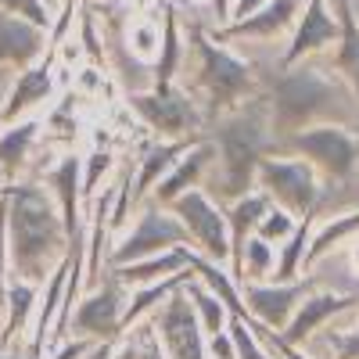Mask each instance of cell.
<instances>
[{
	"label": "cell",
	"mask_w": 359,
	"mask_h": 359,
	"mask_svg": "<svg viewBox=\"0 0 359 359\" xmlns=\"http://www.w3.org/2000/svg\"><path fill=\"white\" fill-rule=\"evenodd\" d=\"M259 191L269 194V201H280L287 212L309 216L320 201V184H316V165L306 158H262L259 162Z\"/></svg>",
	"instance_id": "cell-6"
},
{
	"label": "cell",
	"mask_w": 359,
	"mask_h": 359,
	"mask_svg": "<svg viewBox=\"0 0 359 359\" xmlns=\"http://www.w3.org/2000/svg\"><path fill=\"white\" fill-rule=\"evenodd\" d=\"M47 184L54 187L57 201H62V219L69 230V241L79 233V198H83V158L65 155L50 172H47Z\"/></svg>",
	"instance_id": "cell-20"
},
{
	"label": "cell",
	"mask_w": 359,
	"mask_h": 359,
	"mask_svg": "<svg viewBox=\"0 0 359 359\" xmlns=\"http://www.w3.org/2000/svg\"><path fill=\"white\" fill-rule=\"evenodd\" d=\"M316 287V280H273V284H255L245 280V298H248V313L252 323L273 327V331H284L287 320L294 316V309L302 306V298Z\"/></svg>",
	"instance_id": "cell-12"
},
{
	"label": "cell",
	"mask_w": 359,
	"mask_h": 359,
	"mask_svg": "<svg viewBox=\"0 0 359 359\" xmlns=\"http://www.w3.org/2000/svg\"><path fill=\"white\" fill-rule=\"evenodd\" d=\"M212 155H216V140H201V144H191V151L180 158L165 176H162V187H158V198L155 201H162V205H172L184 191H191L194 184H198V176L205 172V165L212 162Z\"/></svg>",
	"instance_id": "cell-21"
},
{
	"label": "cell",
	"mask_w": 359,
	"mask_h": 359,
	"mask_svg": "<svg viewBox=\"0 0 359 359\" xmlns=\"http://www.w3.org/2000/svg\"><path fill=\"white\" fill-rule=\"evenodd\" d=\"M334 11H338V22H341L334 69L359 101V15L352 11V0H334Z\"/></svg>",
	"instance_id": "cell-22"
},
{
	"label": "cell",
	"mask_w": 359,
	"mask_h": 359,
	"mask_svg": "<svg viewBox=\"0 0 359 359\" xmlns=\"http://www.w3.org/2000/svg\"><path fill=\"white\" fill-rule=\"evenodd\" d=\"M302 8H306V0H266L255 15L219 25L216 36L219 40H245V36L248 40H284L294 29Z\"/></svg>",
	"instance_id": "cell-14"
},
{
	"label": "cell",
	"mask_w": 359,
	"mask_h": 359,
	"mask_svg": "<svg viewBox=\"0 0 359 359\" xmlns=\"http://www.w3.org/2000/svg\"><path fill=\"white\" fill-rule=\"evenodd\" d=\"M355 306H359V294H345V291L306 294V298H302V306L294 309V316L287 320V327H284L280 334H284L291 345H302V341H309V338H313L331 316L348 313V309H355Z\"/></svg>",
	"instance_id": "cell-16"
},
{
	"label": "cell",
	"mask_w": 359,
	"mask_h": 359,
	"mask_svg": "<svg viewBox=\"0 0 359 359\" xmlns=\"http://www.w3.org/2000/svg\"><path fill=\"white\" fill-rule=\"evenodd\" d=\"M191 144H194L191 137H187V140H165V144H155L151 151L140 158V165H137V172H133V205H137L147 191H151L180 158L191 151Z\"/></svg>",
	"instance_id": "cell-23"
},
{
	"label": "cell",
	"mask_w": 359,
	"mask_h": 359,
	"mask_svg": "<svg viewBox=\"0 0 359 359\" xmlns=\"http://www.w3.org/2000/svg\"><path fill=\"white\" fill-rule=\"evenodd\" d=\"M352 233H359V212H348V216H338V219H331V223L316 226V230H313V237H309L306 266H313L320 255H327L331 248H338V245L345 241V237H352Z\"/></svg>",
	"instance_id": "cell-27"
},
{
	"label": "cell",
	"mask_w": 359,
	"mask_h": 359,
	"mask_svg": "<svg viewBox=\"0 0 359 359\" xmlns=\"http://www.w3.org/2000/svg\"><path fill=\"white\" fill-rule=\"evenodd\" d=\"M36 133H40L36 118L11 123V130L0 133V169H4V176H15L25 165L29 151H33V144H36Z\"/></svg>",
	"instance_id": "cell-24"
},
{
	"label": "cell",
	"mask_w": 359,
	"mask_h": 359,
	"mask_svg": "<svg viewBox=\"0 0 359 359\" xmlns=\"http://www.w3.org/2000/svg\"><path fill=\"white\" fill-rule=\"evenodd\" d=\"M90 345H94V341H90V338H76V341H65L62 348H57L50 359H79L83 352H90Z\"/></svg>",
	"instance_id": "cell-36"
},
{
	"label": "cell",
	"mask_w": 359,
	"mask_h": 359,
	"mask_svg": "<svg viewBox=\"0 0 359 359\" xmlns=\"http://www.w3.org/2000/svg\"><path fill=\"white\" fill-rule=\"evenodd\" d=\"M126 104H130L155 133H165V137L194 133V130L201 126V111L194 108V101H191L176 83L133 90V94L126 97Z\"/></svg>",
	"instance_id": "cell-7"
},
{
	"label": "cell",
	"mask_w": 359,
	"mask_h": 359,
	"mask_svg": "<svg viewBox=\"0 0 359 359\" xmlns=\"http://www.w3.org/2000/svg\"><path fill=\"white\" fill-rule=\"evenodd\" d=\"M355 266H359V248H355Z\"/></svg>",
	"instance_id": "cell-44"
},
{
	"label": "cell",
	"mask_w": 359,
	"mask_h": 359,
	"mask_svg": "<svg viewBox=\"0 0 359 359\" xmlns=\"http://www.w3.org/2000/svg\"><path fill=\"white\" fill-rule=\"evenodd\" d=\"M8 90H11V72H8V65H0V101L8 97Z\"/></svg>",
	"instance_id": "cell-39"
},
{
	"label": "cell",
	"mask_w": 359,
	"mask_h": 359,
	"mask_svg": "<svg viewBox=\"0 0 359 359\" xmlns=\"http://www.w3.org/2000/svg\"><path fill=\"white\" fill-rule=\"evenodd\" d=\"M269 212V194L266 191H248L241 198H233L226 208V223H230V266L233 277L241 280V255H245V241L252 237V230L259 226V219Z\"/></svg>",
	"instance_id": "cell-17"
},
{
	"label": "cell",
	"mask_w": 359,
	"mask_h": 359,
	"mask_svg": "<svg viewBox=\"0 0 359 359\" xmlns=\"http://www.w3.org/2000/svg\"><path fill=\"white\" fill-rule=\"evenodd\" d=\"M359 115V101L345 79L327 76V69L313 62L284 65L269 83V123L273 137H287L320 123L348 126Z\"/></svg>",
	"instance_id": "cell-1"
},
{
	"label": "cell",
	"mask_w": 359,
	"mask_h": 359,
	"mask_svg": "<svg viewBox=\"0 0 359 359\" xmlns=\"http://www.w3.org/2000/svg\"><path fill=\"white\" fill-rule=\"evenodd\" d=\"M172 208H176L180 223L187 226L191 241L208 259H216V262H226L230 259V223L223 216L219 201H212L205 191H194L191 187V191H184V194L172 201Z\"/></svg>",
	"instance_id": "cell-9"
},
{
	"label": "cell",
	"mask_w": 359,
	"mask_h": 359,
	"mask_svg": "<svg viewBox=\"0 0 359 359\" xmlns=\"http://www.w3.org/2000/svg\"><path fill=\"white\" fill-rule=\"evenodd\" d=\"M130 47L137 57H155L162 47V33H158V22H133L130 25Z\"/></svg>",
	"instance_id": "cell-30"
},
{
	"label": "cell",
	"mask_w": 359,
	"mask_h": 359,
	"mask_svg": "<svg viewBox=\"0 0 359 359\" xmlns=\"http://www.w3.org/2000/svg\"><path fill=\"white\" fill-rule=\"evenodd\" d=\"M187 287V284H184ZM180 287L165 298V309L158 313V334L165 359H208L205 352V327L187 302V291Z\"/></svg>",
	"instance_id": "cell-10"
},
{
	"label": "cell",
	"mask_w": 359,
	"mask_h": 359,
	"mask_svg": "<svg viewBox=\"0 0 359 359\" xmlns=\"http://www.w3.org/2000/svg\"><path fill=\"white\" fill-rule=\"evenodd\" d=\"M0 198H4V169H0Z\"/></svg>",
	"instance_id": "cell-40"
},
{
	"label": "cell",
	"mask_w": 359,
	"mask_h": 359,
	"mask_svg": "<svg viewBox=\"0 0 359 359\" xmlns=\"http://www.w3.org/2000/svg\"><path fill=\"white\" fill-rule=\"evenodd\" d=\"M230 4H233V0H212V15H216V29L230 22Z\"/></svg>",
	"instance_id": "cell-38"
},
{
	"label": "cell",
	"mask_w": 359,
	"mask_h": 359,
	"mask_svg": "<svg viewBox=\"0 0 359 359\" xmlns=\"http://www.w3.org/2000/svg\"><path fill=\"white\" fill-rule=\"evenodd\" d=\"M8 198H0V309L8 302Z\"/></svg>",
	"instance_id": "cell-34"
},
{
	"label": "cell",
	"mask_w": 359,
	"mask_h": 359,
	"mask_svg": "<svg viewBox=\"0 0 359 359\" xmlns=\"http://www.w3.org/2000/svg\"><path fill=\"white\" fill-rule=\"evenodd\" d=\"M43 50H50L47 29H40L36 22L0 8V65L29 69V65L40 62Z\"/></svg>",
	"instance_id": "cell-15"
},
{
	"label": "cell",
	"mask_w": 359,
	"mask_h": 359,
	"mask_svg": "<svg viewBox=\"0 0 359 359\" xmlns=\"http://www.w3.org/2000/svg\"><path fill=\"white\" fill-rule=\"evenodd\" d=\"M184 62V43H180V25L176 11L165 4V29H162V47H158V62L151 65V86H169L176 79V69Z\"/></svg>",
	"instance_id": "cell-26"
},
{
	"label": "cell",
	"mask_w": 359,
	"mask_h": 359,
	"mask_svg": "<svg viewBox=\"0 0 359 359\" xmlns=\"http://www.w3.org/2000/svg\"><path fill=\"white\" fill-rule=\"evenodd\" d=\"M111 151H94L90 158H83V198H94L97 184H101V176L111 169Z\"/></svg>",
	"instance_id": "cell-31"
},
{
	"label": "cell",
	"mask_w": 359,
	"mask_h": 359,
	"mask_svg": "<svg viewBox=\"0 0 359 359\" xmlns=\"http://www.w3.org/2000/svg\"><path fill=\"white\" fill-rule=\"evenodd\" d=\"M184 291H187V298H191V306H194L201 327H205L208 334H219L223 323H226V302H223L212 287H201L198 280H187Z\"/></svg>",
	"instance_id": "cell-28"
},
{
	"label": "cell",
	"mask_w": 359,
	"mask_h": 359,
	"mask_svg": "<svg viewBox=\"0 0 359 359\" xmlns=\"http://www.w3.org/2000/svg\"><path fill=\"white\" fill-rule=\"evenodd\" d=\"M0 123H4V108H0Z\"/></svg>",
	"instance_id": "cell-43"
},
{
	"label": "cell",
	"mask_w": 359,
	"mask_h": 359,
	"mask_svg": "<svg viewBox=\"0 0 359 359\" xmlns=\"http://www.w3.org/2000/svg\"><path fill=\"white\" fill-rule=\"evenodd\" d=\"M123 291H118V280L108 277V284H101L97 291H90L86 298H79L76 309H72V320H69V331L76 338H115L123 331Z\"/></svg>",
	"instance_id": "cell-11"
},
{
	"label": "cell",
	"mask_w": 359,
	"mask_h": 359,
	"mask_svg": "<svg viewBox=\"0 0 359 359\" xmlns=\"http://www.w3.org/2000/svg\"><path fill=\"white\" fill-rule=\"evenodd\" d=\"M269 273H277V259H273V245L262 237H248L245 241V255H241V280H262Z\"/></svg>",
	"instance_id": "cell-29"
},
{
	"label": "cell",
	"mask_w": 359,
	"mask_h": 359,
	"mask_svg": "<svg viewBox=\"0 0 359 359\" xmlns=\"http://www.w3.org/2000/svg\"><path fill=\"white\" fill-rule=\"evenodd\" d=\"M262 4H266V0H233V4H230V22H241V18L255 15Z\"/></svg>",
	"instance_id": "cell-37"
},
{
	"label": "cell",
	"mask_w": 359,
	"mask_h": 359,
	"mask_svg": "<svg viewBox=\"0 0 359 359\" xmlns=\"http://www.w3.org/2000/svg\"><path fill=\"white\" fill-rule=\"evenodd\" d=\"M327 345L341 359H359V331H327Z\"/></svg>",
	"instance_id": "cell-35"
},
{
	"label": "cell",
	"mask_w": 359,
	"mask_h": 359,
	"mask_svg": "<svg viewBox=\"0 0 359 359\" xmlns=\"http://www.w3.org/2000/svg\"><path fill=\"white\" fill-rule=\"evenodd\" d=\"M273 151H291L294 158L313 162L320 172L334 180H348L359 165V140L341 123H320L309 130L287 133L284 140H273Z\"/></svg>",
	"instance_id": "cell-5"
},
{
	"label": "cell",
	"mask_w": 359,
	"mask_h": 359,
	"mask_svg": "<svg viewBox=\"0 0 359 359\" xmlns=\"http://www.w3.org/2000/svg\"><path fill=\"white\" fill-rule=\"evenodd\" d=\"M79 4H86V8H90V4H94V0H79Z\"/></svg>",
	"instance_id": "cell-41"
},
{
	"label": "cell",
	"mask_w": 359,
	"mask_h": 359,
	"mask_svg": "<svg viewBox=\"0 0 359 359\" xmlns=\"http://www.w3.org/2000/svg\"><path fill=\"white\" fill-rule=\"evenodd\" d=\"M273 359H280V355H273Z\"/></svg>",
	"instance_id": "cell-45"
},
{
	"label": "cell",
	"mask_w": 359,
	"mask_h": 359,
	"mask_svg": "<svg viewBox=\"0 0 359 359\" xmlns=\"http://www.w3.org/2000/svg\"><path fill=\"white\" fill-rule=\"evenodd\" d=\"M191 255H194L191 245H176V248H165L158 255H147V259H137V262H118V266L108 269V273L118 284H151L158 277L180 273V269H191Z\"/></svg>",
	"instance_id": "cell-19"
},
{
	"label": "cell",
	"mask_w": 359,
	"mask_h": 359,
	"mask_svg": "<svg viewBox=\"0 0 359 359\" xmlns=\"http://www.w3.org/2000/svg\"><path fill=\"white\" fill-rule=\"evenodd\" d=\"M269 130H273V123H269V101H262V97L230 108V115L216 126L212 140H219V158H223V180H219L223 201H233L252 191L259 162L273 147V133Z\"/></svg>",
	"instance_id": "cell-3"
},
{
	"label": "cell",
	"mask_w": 359,
	"mask_h": 359,
	"mask_svg": "<svg viewBox=\"0 0 359 359\" xmlns=\"http://www.w3.org/2000/svg\"><path fill=\"white\" fill-rule=\"evenodd\" d=\"M259 237L262 241H280V237H291V230H294V223H291V216L284 212V208H269V212L259 219Z\"/></svg>",
	"instance_id": "cell-32"
},
{
	"label": "cell",
	"mask_w": 359,
	"mask_h": 359,
	"mask_svg": "<svg viewBox=\"0 0 359 359\" xmlns=\"http://www.w3.org/2000/svg\"><path fill=\"white\" fill-rule=\"evenodd\" d=\"M0 359H15V355H4V352H0Z\"/></svg>",
	"instance_id": "cell-42"
},
{
	"label": "cell",
	"mask_w": 359,
	"mask_h": 359,
	"mask_svg": "<svg viewBox=\"0 0 359 359\" xmlns=\"http://www.w3.org/2000/svg\"><path fill=\"white\" fill-rule=\"evenodd\" d=\"M194 33V50H198V83L208 94L212 111H226L245 104V97L255 94V76L245 57H237L233 50L219 47V36L205 29H191Z\"/></svg>",
	"instance_id": "cell-4"
},
{
	"label": "cell",
	"mask_w": 359,
	"mask_h": 359,
	"mask_svg": "<svg viewBox=\"0 0 359 359\" xmlns=\"http://www.w3.org/2000/svg\"><path fill=\"white\" fill-rule=\"evenodd\" d=\"M0 8L11 11V15H22V18H29V22H36L40 29H50V25H54V15L40 4V0H0Z\"/></svg>",
	"instance_id": "cell-33"
},
{
	"label": "cell",
	"mask_w": 359,
	"mask_h": 359,
	"mask_svg": "<svg viewBox=\"0 0 359 359\" xmlns=\"http://www.w3.org/2000/svg\"><path fill=\"white\" fill-rule=\"evenodd\" d=\"M176 245H191V233L187 226L180 223V216H169L162 212V201H151L140 212L137 226L111 248V266L118 262H137V259H147V255H158L165 248H176Z\"/></svg>",
	"instance_id": "cell-8"
},
{
	"label": "cell",
	"mask_w": 359,
	"mask_h": 359,
	"mask_svg": "<svg viewBox=\"0 0 359 359\" xmlns=\"http://www.w3.org/2000/svg\"><path fill=\"white\" fill-rule=\"evenodd\" d=\"M8 198V255L15 277L40 284L54 273V266L69 255L65 219L54 212L50 198L36 184H11ZM72 245V241H69Z\"/></svg>",
	"instance_id": "cell-2"
},
{
	"label": "cell",
	"mask_w": 359,
	"mask_h": 359,
	"mask_svg": "<svg viewBox=\"0 0 359 359\" xmlns=\"http://www.w3.org/2000/svg\"><path fill=\"white\" fill-rule=\"evenodd\" d=\"M50 94H54V76H50V57H47L40 65L22 69L18 79H11V90L4 97V123H15L29 108L50 101Z\"/></svg>",
	"instance_id": "cell-18"
},
{
	"label": "cell",
	"mask_w": 359,
	"mask_h": 359,
	"mask_svg": "<svg viewBox=\"0 0 359 359\" xmlns=\"http://www.w3.org/2000/svg\"><path fill=\"white\" fill-rule=\"evenodd\" d=\"M4 309H8V320H4V331H0V345H11V338L22 334L25 320L33 316V309H36V284L15 277V280L8 284V302H4Z\"/></svg>",
	"instance_id": "cell-25"
},
{
	"label": "cell",
	"mask_w": 359,
	"mask_h": 359,
	"mask_svg": "<svg viewBox=\"0 0 359 359\" xmlns=\"http://www.w3.org/2000/svg\"><path fill=\"white\" fill-rule=\"evenodd\" d=\"M338 36H341V22L338 11H331V0H306L302 15L291 29V43L284 47V65L306 62L323 47L338 43Z\"/></svg>",
	"instance_id": "cell-13"
}]
</instances>
